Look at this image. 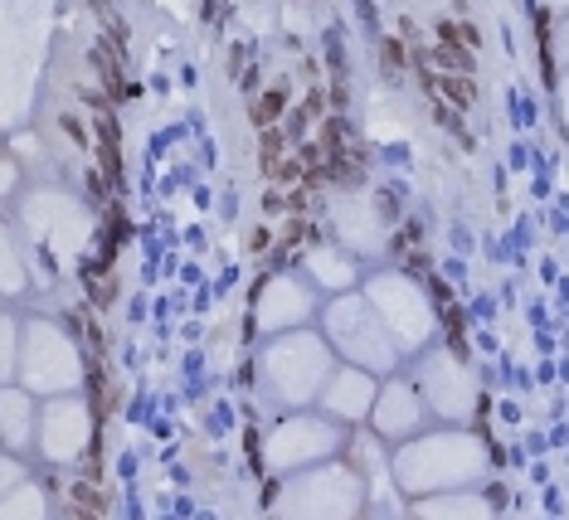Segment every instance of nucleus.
Wrapping results in <instances>:
<instances>
[{
    "label": "nucleus",
    "instance_id": "obj_21",
    "mask_svg": "<svg viewBox=\"0 0 569 520\" xmlns=\"http://www.w3.org/2000/svg\"><path fill=\"white\" fill-rule=\"evenodd\" d=\"M16 360H20V321L0 317V384L16 380Z\"/></svg>",
    "mask_w": 569,
    "mask_h": 520
},
{
    "label": "nucleus",
    "instance_id": "obj_15",
    "mask_svg": "<svg viewBox=\"0 0 569 520\" xmlns=\"http://www.w3.org/2000/svg\"><path fill=\"white\" fill-rule=\"evenodd\" d=\"M34 419H40V404H34L30 389L0 384V443L24 452L34 443Z\"/></svg>",
    "mask_w": 569,
    "mask_h": 520
},
{
    "label": "nucleus",
    "instance_id": "obj_6",
    "mask_svg": "<svg viewBox=\"0 0 569 520\" xmlns=\"http://www.w3.org/2000/svg\"><path fill=\"white\" fill-rule=\"evenodd\" d=\"M366 302L375 307L380 327L390 331V341L399 346V356H419L423 346L433 341V302L423 297V288L405 272H375L370 288H366Z\"/></svg>",
    "mask_w": 569,
    "mask_h": 520
},
{
    "label": "nucleus",
    "instance_id": "obj_23",
    "mask_svg": "<svg viewBox=\"0 0 569 520\" xmlns=\"http://www.w3.org/2000/svg\"><path fill=\"white\" fill-rule=\"evenodd\" d=\"M16 186H20V166L10 161V156H0V200H6V194H16Z\"/></svg>",
    "mask_w": 569,
    "mask_h": 520
},
{
    "label": "nucleus",
    "instance_id": "obj_16",
    "mask_svg": "<svg viewBox=\"0 0 569 520\" xmlns=\"http://www.w3.org/2000/svg\"><path fill=\"white\" fill-rule=\"evenodd\" d=\"M409 520H497V511H491L487 497L462 487V491H443V497H419Z\"/></svg>",
    "mask_w": 569,
    "mask_h": 520
},
{
    "label": "nucleus",
    "instance_id": "obj_20",
    "mask_svg": "<svg viewBox=\"0 0 569 520\" xmlns=\"http://www.w3.org/2000/svg\"><path fill=\"white\" fill-rule=\"evenodd\" d=\"M351 452H356V462H351V472L360 477L366 487H380L385 482V472H390V458H385V448H380V438H356L351 443Z\"/></svg>",
    "mask_w": 569,
    "mask_h": 520
},
{
    "label": "nucleus",
    "instance_id": "obj_17",
    "mask_svg": "<svg viewBox=\"0 0 569 520\" xmlns=\"http://www.w3.org/2000/svg\"><path fill=\"white\" fill-rule=\"evenodd\" d=\"M302 268H307V278H312L317 288H327L331 297H336V292H351L356 278H360L356 263H351V253L336 249V243H327V249H312Z\"/></svg>",
    "mask_w": 569,
    "mask_h": 520
},
{
    "label": "nucleus",
    "instance_id": "obj_8",
    "mask_svg": "<svg viewBox=\"0 0 569 520\" xmlns=\"http://www.w3.org/2000/svg\"><path fill=\"white\" fill-rule=\"evenodd\" d=\"M413 389H419L423 409L433 419H448L452 428H468L477 413V380L472 370L462 366L452 350H429L419 360V374H413Z\"/></svg>",
    "mask_w": 569,
    "mask_h": 520
},
{
    "label": "nucleus",
    "instance_id": "obj_3",
    "mask_svg": "<svg viewBox=\"0 0 569 520\" xmlns=\"http://www.w3.org/2000/svg\"><path fill=\"white\" fill-rule=\"evenodd\" d=\"M258 370H263V389L278 399V404L307 409L321 394L327 374L336 370V356H331V346L321 341V336L297 327V331H282V336H273V341L263 346V366Z\"/></svg>",
    "mask_w": 569,
    "mask_h": 520
},
{
    "label": "nucleus",
    "instance_id": "obj_10",
    "mask_svg": "<svg viewBox=\"0 0 569 520\" xmlns=\"http://www.w3.org/2000/svg\"><path fill=\"white\" fill-rule=\"evenodd\" d=\"M34 443L49 462H79L88 443H93V413L79 394H54L34 419Z\"/></svg>",
    "mask_w": 569,
    "mask_h": 520
},
{
    "label": "nucleus",
    "instance_id": "obj_11",
    "mask_svg": "<svg viewBox=\"0 0 569 520\" xmlns=\"http://www.w3.org/2000/svg\"><path fill=\"white\" fill-rule=\"evenodd\" d=\"M366 423L375 428V438H395V443H405V438L423 433V423H429V409H423L419 389L413 380H390L375 389V404L366 413Z\"/></svg>",
    "mask_w": 569,
    "mask_h": 520
},
{
    "label": "nucleus",
    "instance_id": "obj_18",
    "mask_svg": "<svg viewBox=\"0 0 569 520\" xmlns=\"http://www.w3.org/2000/svg\"><path fill=\"white\" fill-rule=\"evenodd\" d=\"M0 520H49V497L24 477L10 497H0Z\"/></svg>",
    "mask_w": 569,
    "mask_h": 520
},
{
    "label": "nucleus",
    "instance_id": "obj_4",
    "mask_svg": "<svg viewBox=\"0 0 569 520\" xmlns=\"http://www.w3.org/2000/svg\"><path fill=\"white\" fill-rule=\"evenodd\" d=\"M321 341L331 346V356H341L346 366L370 370V374H390L399 366V346L390 341V331L380 327L375 307L366 302V292H336V302L321 311Z\"/></svg>",
    "mask_w": 569,
    "mask_h": 520
},
{
    "label": "nucleus",
    "instance_id": "obj_14",
    "mask_svg": "<svg viewBox=\"0 0 569 520\" xmlns=\"http://www.w3.org/2000/svg\"><path fill=\"white\" fill-rule=\"evenodd\" d=\"M336 249L346 253H360V258H375L385 249V224H380V204L366 200V194H341L336 200Z\"/></svg>",
    "mask_w": 569,
    "mask_h": 520
},
{
    "label": "nucleus",
    "instance_id": "obj_1",
    "mask_svg": "<svg viewBox=\"0 0 569 520\" xmlns=\"http://www.w3.org/2000/svg\"><path fill=\"white\" fill-rule=\"evenodd\" d=\"M491 472L487 443L468 428H443V433H413L390 458V477L405 497H443L482 482Z\"/></svg>",
    "mask_w": 569,
    "mask_h": 520
},
{
    "label": "nucleus",
    "instance_id": "obj_19",
    "mask_svg": "<svg viewBox=\"0 0 569 520\" xmlns=\"http://www.w3.org/2000/svg\"><path fill=\"white\" fill-rule=\"evenodd\" d=\"M24 282H30V263H24L20 243L0 229V297H20Z\"/></svg>",
    "mask_w": 569,
    "mask_h": 520
},
{
    "label": "nucleus",
    "instance_id": "obj_9",
    "mask_svg": "<svg viewBox=\"0 0 569 520\" xmlns=\"http://www.w3.org/2000/svg\"><path fill=\"white\" fill-rule=\"evenodd\" d=\"M20 219H24V233H30L34 249L59 258V263H69L88 239V210L59 190H34L30 200H24Z\"/></svg>",
    "mask_w": 569,
    "mask_h": 520
},
{
    "label": "nucleus",
    "instance_id": "obj_5",
    "mask_svg": "<svg viewBox=\"0 0 569 520\" xmlns=\"http://www.w3.org/2000/svg\"><path fill=\"white\" fill-rule=\"evenodd\" d=\"M16 380H20V389H30L34 399L79 394L83 360H79V346L69 341V331L54 327V321H44V317L24 321V327H20Z\"/></svg>",
    "mask_w": 569,
    "mask_h": 520
},
{
    "label": "nucleus",
    "instance_id": "obj_2",
    "mask_svg": "<svg viewBox=\"0 0 569 520\" xmlns=\"http://www.w3.org/2000/svg\"><path fill=\"white\" fill-rule=\"evenodd\" d=\"M366 497L370 491L351 472V462H317L288 472L273 501V520H360Z\"/></svg>",
    "mask_w": 569,
    "mask_h": 520
},
{
    "label": "nucleus",
    "instance_id": "obj_7",
    "mask_svg": "<svg viewBox=\"0 0 569 520\" xmlns=\"http://www.w3.org/2000/svg\"><path fill=\"white\" fill-rule=\"evenodd\" d=\"M346 443V428L331 423L327 413H292L282 419L263 443V462L273 472H302V467H317V462H331Z\"/></svg>",
    "mask_w": 569,
    "mask_h": 520
},
{
    "label": "nucleus",
    "instance_id": "obj_24",
    "mask_svg": "<svg viewBox=\"0 0 569 520\" xmlns=\"http://www.w3.org/2000/svg\"><path fill=\"white\" fill-rule=\"evenodd\" d=\"M399 520H405V516H399Z\"/></svg>",
    "mask_w": 569,
    "mask_h": 520
},
{
    "label": "nucleus",
    "instance_id": "obj_12",
    "mask_svg": "<svg viewBox=\"0 0 569 520\" xmlns=\"http://www.w3.org/2000/svg\"><path fill=\"white\" fill-rule=\"evenodd\" d=\"M307 317H312V288H307L302 278H292V272H278V278L263 282V292H258V307H253L258 331L282 336V331L307 327Z\"/></svg>",
    "mask_w": 569,
    "mask_h": 520
},
{
    "label": "nucleus",
    "instance_id": "obj_13",
    "mask_svg": "<svg viewBox=\"0 0 569 520\" xmlns=\"http://www.w3.org/2000/svg\"><path fill=\"white\" fill-rule=\"evenodd\" d=\"M375 389H380V374L370 370H356V366H341L327 374V384H321V413H327L331 423L351 428V423H366V413L375 404Z\"/></svg>",
    "mask_w": 569,
    "mask_h": 520
},
{
    "label": "nucleus",
    "instance_id": "obj_22",
    "mask_svg": "<svg viewBox=\"0 0 569 520\" xmlns=\"http://www.w3.org/2000/svg\"><path fill=\"white\" fill-rule=\"evenodd\" d=\"M24 482V462L20 458H0V497H10Z\"/></svg>",
    "mask_w": 569,
    "mask_h": 520
}]
</instances>
